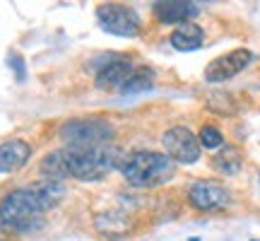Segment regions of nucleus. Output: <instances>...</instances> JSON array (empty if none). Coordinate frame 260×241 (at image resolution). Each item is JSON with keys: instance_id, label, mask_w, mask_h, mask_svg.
I'll use <instances>...</instances> for the list:
<instances>
[{"instance_id": "17", "label": "nucleus", "mask_w": 260, "mask_h": 241, "mask_svg": "<svg viewBox=\"0 0 260 241\" xmlns=\"http://www.w3.org/2000/svg\"><path fill=\"white\" fill-rule=\"evenodd\" d=\"M207 106L212 109V111L222 113V116H232L234 111H236V106H234V99L229 97V94L224 92H214L210 99H207Z\"/></svg>"}, {"instance_id": "8", "label": "nucleus", "mask_w": 260, "mask_h": 241, "mask_svg": "<svg viewBox=\"0 0 260 241\" xmlns=\"http://www.w3.org/2000/svg\"><path fill=\"white\" fill-rule=\"evenodd\" d=\"M253 61V53L248 48H234L229 53H224V56L214 58L212 63L207 65V70H205V80L207 82H226V80H232L234 75L243 73Z\"/></svg>"}, {"instance_id": "16", "label": "nucleus", "mask_w": 260, "mask_h": 241, "mask_svg": "<svg viewBox=\"0 0 260 241\" xmlns=\"http://www.w3.org/2000/svg\"><path fill=\"white\" fill-rule=\"evenodd\" d=\"M41 171H44L48 178L63 181V178L68 176V164H65L63 149H58V152H51V155H46V157H44V162H41Z\"/></svg>"}, {"instance_id": "1", "label": "nucleus", "mask_w": 260, "mask_h": 241, "mask_svg": "<svg viewBox=\"0 0 260 241\" xmlns=\"http://www.w3.org/2000/svg\"><path fill=\"white\" fill-rule=\"evenodd\" d=\"M63 157L68 164V176L80 181H99L121 162V152L109 142L94 147H65Z\"/></svg>"}, {"instance_id": "19", "label": "nucleus", "mask_w": 260, "mask_h": 241, "mask_svg": "<svg viewBox=\"0 0 260 241\" xmlns=\"http://www.w3.org/2000/svg\"><path fill=\"white\" fill-rule=\"evenodd\" d=\"M12 68L17 70V80L22 82V80H24V68H22V58L19 56H12Z\"/></svg>"}, {"instance_id": "13", "label": "nucleus", "mask_w": 260, "mask_h": 241, "mask_svg": "<svg viewBox=\"0 0 260 241\" xmlns=\"http://www.w3.org/2000/svg\"><path fill=\"white\" fill-rule=\"evenodd\" d=\"M29 191L34 193V198H37L39 205H41L44 213H46V210L56 207V205L63 200L65 186L60 184V181H56V178H44V181H39V184L31 186Z\"/></svg>"}, {"instance_id": "4", "label": "nucleus", "mask_w": 260, "mask_h": 241, "mask_svg": "<svg viewBox=\"0 0 260 241\" xmlns=\"http://www.w3.org/2000/svg\"><path fill=\"white\" fill-rule=\"evenodd\" d=\"M116 135L111 123L99 118H75L68 120L60 128V138L68 147H94V145H109Z\"/></svg>"}, {"instance_id": "3", "label": "nucleus", "mask_w": 260, "mask_h": 241, "mask_svg": "<svg viewBox=\"0 0 260 241\" xmlns=\"http://www.w3.org/2000/svg\"><path fill=\"white\" fill-rule=\"evenodd\" d=\"M44 207L29 188H19L0 200V224L12 232H31L41 224Z\"/></svg>"}, {"instance_id": "6", "label": "nucleus", "mask_w": 260, "mask_h": 241, "mask_svg": "<svg viewBox=\"0 0 260 241\" xmlns=\"http://www.w3.org/2000/svg\"><path fill=\"white\" fill-rule=\"evenodd\" d=\"M167 155L178 164H195L200 159V142L186 126H174L161 135Z\"/></svg>"}, {"instance_id": "11", "label": "nucleus", "mask_w": 260, "mask_h": 241, "mask_svg": "<svg viewBox=\"0 0 260 241\" xmlns=\"http://www.w3.org/2000/svg\"><path fill=\"white\" fill-rule=\"evenodd\" d=\"M31 147H29L24 140H8L0 145V174H10V171H17L19 167L27 164Z\"/></svg>"}, {"instance_id": "12", "label": "nucleus", "mask_w": 260, "mask_h": 241, "mask_svg": "<svg viewBox=\"0 0 260 241\" xmlns=\"http://www.w3.org/2000/svg\"><path fill=\"white\" fill-rule=\"evenodd\" d=\"M205 41V32L195 22H186V24H178L171 32V46L176 51H195L200 48Z\"/></svg>"}, {"instance_id": "5", "label": "nucleus", "mask_w": 260, "mask_h": 241, "mask_svg": "<svg viewBox=\"0 0 260 241\" xmlns=\"http://www.w3.org/2000/svg\"><path fill=\"white\" fill-rule=\"evenodd\" d=\"M96 19L109 34L116 37H138L140 17L138 12L121 3H106L96 8Z\"/></svg>"}, {"instance_id": "18", "label": "nucleus", "mask_w": 260, "mask_h": 241, "mask_svg": "<svg viewBox=\"0 0 260 241\" xmlns=\"http://www.w3.org/2000/svg\"><path fill=\"white\" fill-rule=\"evenodd\" d=\"M198 142H200V147L217 149V147H224V135L214 126H203L200 135H198Z\"/></svg>"}, {"instance_id": "15", "label": "nucleus", "mask_w": 260, "mask_h": 241, "mask_svg": "<svg viewBox=\"0 0 260 241\" xmlns=\"http://www.w3.org/2000/svg\"><path fill=\"white\" fill-rule=\"evenodd\" d=\"M154 87V70L152 68H145V65H138L135 73L130 77V82L125 84V94H135V92H145V89H152Z\"/></svg>"}, {"instance_id": "2", "label": "nucleus", "mask_w": 260, "mask_h": 241, "mask_svg": "<svg viewBox=\"0 0 260 241\" xmlns=\"http://www.w3.org/2000/svg\"><path fill=\"white\" fill-rule=\"evenodd\" d=\"M123 176L130 186L135 188H157V186L167 184L176 171V162L161 155V152H149V149H140L133 152L125 162L121 164Z\"/></svg>"}, {"instance_id": "10", "label": "nucleus", "mask_w": 260, "mask_h": 241, "mask_svg": "<svg viewBox=\"0 0 260 241\" xmlns=\"http://www.w3.org/2000/svg\"><path fill=\"white\" fill-rule=\"evenodd\" d=\"M154 17L164 24H186L198 15V5L186 3V0H164L154 3Z\"/></svg>"}, {"instance_id": "9", "label": "nucleus", "mask_w": 260, "mask_h": 241, "mask_svg": "<svg viewBox=\"0 0 260 241\" xmlns=\"http://www.w3.org/2000/svg\"><path fill=\"white\" fill-rule=\"evenodd\" d=\"M135 68L138 65H133V61H128V58H113L96 73V87L99 89H121L123 92L133 73H135Z\"/></svg>"}, {"instance_id": "14", "label": "nucleus", "mask_w": 260, "mask_h": 241, "mask_svg": "<svg viewBox=\"0 0 260 241\" xmlns=\"http://www.w3.org/2000/svg\"><path fill=\"white\" fill-rule=\"evenodd\" d=\"M243 164V155L239 147H234V145H226L222 147L212 159V167L224 174V176H234V174H239V169Z\"/></svg>"}, {"instance_id": "7", "label": "nucleus", "mask_w": 260, "mask_h": 241, "mask_svg": "<svg viewBox=\"0 0 260 241\" xmlns=\"http://www.w3.org/2000/svg\"><path fill=\"white\" fill-rule=\"evenodd\" d=\"M188 203L200 213H217L234 203L232 193L217 181H195L188 191Z\"/></svg>"}]
</instances>
